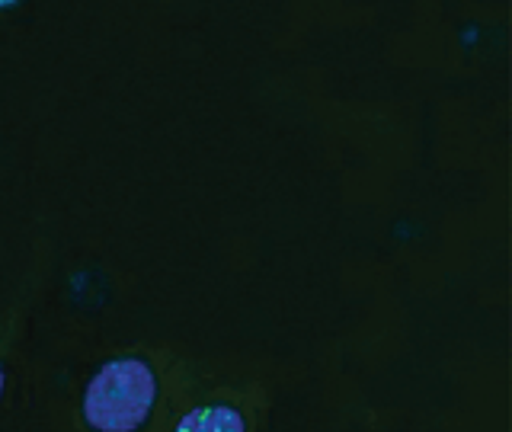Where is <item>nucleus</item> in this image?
<instances>
[{
    "instance_id": "obj_2",
    "label": "nucleus",
    "mask_w": 512,
    "mask_h": 432,
    "mask_svg": "<svg viewBox=\"0 0 512 432\" xmlns=\"http://www.w3.org/2000/svg\"><path fill=\"white\" fill-rule=\"evenodd\" d=\"M180 432H231V429H247V423L240 420L237 410L231 407H199L192 410L189 416H183L180 426H176Z\"/></svg>"
},
{
    "instance_id": "obj_1",
    "label": "nucleus",
    "mask_w": 512,
    "mask_h": 432,
    "mask_svg": "<svg viewBox=\"0 0 512 432\" xmlns=\"http://www.w3.org/2000/svg\"><path fill=\"white\" fill-rule=\"evenodd\" d=\"M154 397H157V378L148 362L112 359L87 384L84 416L93 429L132 432L148 420Z\"/></svg>"
},
{
    "instance_id": "obj_3",
    "label": "nucleus",
    "mask_w": 512,
    "mask_h": 432,
    "mask_svg": "<svg viewBox=\"0 0 512 432\" xmlns=\"http://www.w3.org/2000/svg\"><path fill=\"white\" fill-rule=\"evenodd\" d=\"M13 4H20V0H0V7H13Z\"/></svg>"
},
{
    "instance_id": "obj_4",
    "label": "nucleus",
    "mask_w": 512,
    "mask_h": 432,
    "mask_svg": "<svg viewBox=\"0 0 512 432\" xmlns=\"http://www.w3.org/2000/svg\"><path fill=\"white\" fill-rule=\"evenodd\" d=\"M0 391H4V368H0Z\"/></svg>"
}]
</instances>
